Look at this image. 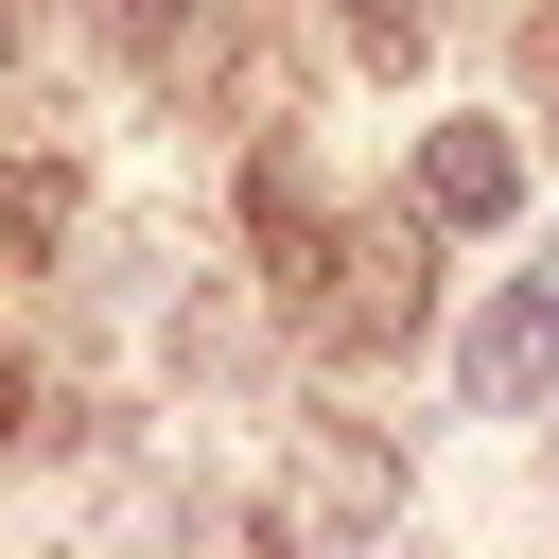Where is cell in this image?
<instances>
[{"mask_svg":"<svg viewBox=\"0 0 559 559\" xmlns=\"http://www.w3.org/2000/svg\"><path fill=\"white\" fill-rule=\"evenodd\" d=\"M0 245H17V262H52V245H70V175H52V157H17V175H0Z\"/></svg>","mask_w":559,"mask_h":559,"instance_id":"6","label":"cell"},{"mask_svg":"<svg viewBox=\"0 0 559 559\" xmlns=\"http://www.w3.org/2000/svg\"><path fill=\"white\" fill-rule=\"evenodd\" d=\"M297 524H314L332 559L384 542V524H402V437H384V419H314V437H297Z\"/></svg>","mask_w":559,"mask_h":559,"instance_id":"2","label":"cell"},{"mask_svg":"<svg viewBox=\"0 0 559 559\" xmlns=\"http://www.w3.org/2000/svg\"><path fill=\"white\" fill-rule=\"evenodd\" d=\"M245 245L280 262V314H314V297H332V210L297 192V157H245Z\"/></svg>","mask_w":559,"mask_h":559,"instance_id":"5","label":"cell"},{"mask_svg":"<svg viewBox=\"0 0 559 559\" xmlns=\"http://www.w3.org/2000/svg\"><path fill=\"white\" fill-rule=\"evenodd\" d=\"M419 297H437V227L402 210V227L332 245V297H314L297 332H314V349H402V332H419Z\"/></svg>","mask_w":559,"mask_h":559,"instance_id":"1","label":"cell"},{"mask_svg":"<svg viewBox=\"0 0 559 559\" xmlns=\"http://www.w3.org/2000/svg\"><path fill=\"white\" fill-rule=\"evenodd\" d=\"M454 384H472V402H489V419H507V402H542V384H559V262H524V280H507V297H489V314H472V349H454Z\"/></svg>","mask_w":559,"mask_h":559,"instance_id":"3","label":"cell"},{"mask_svg":"<svg viewBox=\"0 0 559 559\" xmlns=\"http://www.w3.org/2000/svg\"><path fill=\"white\" fill-rule=\"evenodd\" d=\"M419 35H437V0H349V52L367 70H419Z\"/></svg>","mask_w":559,"mask_h":559,"instance_id":"7","label":"cell"},{"mask_svg":"<svg viewBox=\"0 0 559 559\" xmlns=\"http://www.w3.org/2000/svg\"><path fill=\"white\" fill-rule=\"evenodd\" d=\"M524 210V140L507 122H419V227H507Z\"/></svg>","mask_w":559,"mask_h":559,"instance_id":"4","label":"cell"},{"mask_svg":"<svg viewBox=\"0 0 559 559\" xmlns=\"http://www.w3.org/2000/svg\"><path fill=\"white\" fill-rule=\"evenodd\" d=\"M122 17H140V35H192V17H210V0H122Z\"/></svg>","mask_w":559,"mask_h":559,"instance_id":"9","label":"cell"},{"mask_svg":"<svg viewBox=\"0 0 559 559\" xmlns=\"http://www.w3.org/2000/svg\"><path fill=\"white\" fill-rule=\"evenodd\" d=\"M524 87H542V105H559V0H542V17H524Z\"/></svg>","mask_w":559,"mask_h":559,"instance_id":"8","label":"cell"},{"mask_svg":"<svg viewBox=\"0 0 559 559\" xmlns=\"http://www.w3.org/2000/svg\"><path fill=\"white\" fill-rule=\"evenodd\" d=\"M0 437H17V349H0Z\"/></svg>","mask_w":559,"mask_h":559,"instance_id":"10","label":"cell"}]
</instances>
